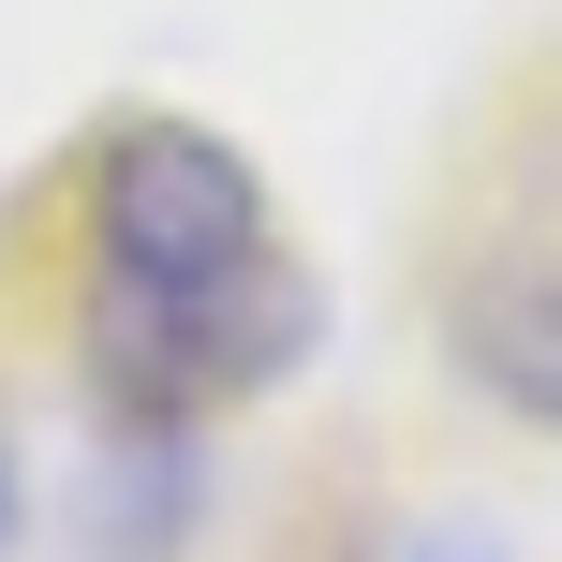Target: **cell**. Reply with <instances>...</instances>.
<instances>
[{"label":"cell","mask_w":562,"mask_h":562,"mask_svg":"<svg viewBox=\"0 0 562 562\" xmlns=\"http://www.w3.org/2000/svg\"><path fill=\"white\" fill-rule=\"evenodd\" d=\"M326 340V281L296 267L267 178L193 119H119L89 164V370L148 429L267 400Z\"/></svg>","instance_id":"1"},{"label":"cell","mask_w":562,"mask_h":562,"mask_svg":"<svg viewBox=\"0 0 562 562\" xmlns=\"http://www.w3.org/2000/svg\"><path fill=\"white\" fill-rule=\"evenodd\" d=\"M474 370L504 400H533V415H562V281H518V296H474Z\"/></svg>","instance_id":"2"},{"label":"cell","mask_w":562,"mask_h":562,"mask_svg":"<svg viewBox=\"0 0 562 562\" xmlns=\"http://www.w3.org/2000/svg\"><path fill=\"white\" fill-rule=\"evenodd\" d=\"M0 548H15V445H0Z\"/></svg>","instance_id":"3"}]
</instances>
